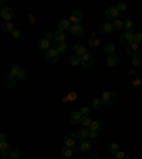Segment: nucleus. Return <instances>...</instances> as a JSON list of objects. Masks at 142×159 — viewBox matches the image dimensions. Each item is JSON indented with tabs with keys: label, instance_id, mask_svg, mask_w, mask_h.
Listing matches in <instances>:
<instances>
[{
	"label": "nucleus",
	"instance_id": "31",
	"mask_svg": "<svg viewBox=\"0 0 142 159\" xmlns=\"http://www.w3.org/2000/svg\"><path fill=\"white\" fill-rule=\"evenodd\" d=\"M9 156H10L11 159H19V156H20V151H19V149H10Z\"/></svg>",
	"mask_w": 142,
	"mask_h": 159
},
{
	"label": "nucleus",
	"instance_id": "44",
	"mask_svg": "<svg viewBox=\"0 0 142 159\" xmlns=\"http://www.w3.org/2000/svg\"><path fill=\"white\" fill-rule=\"evenodd\" d=\"M67 98H68V101H76L77 99V93H70L68 95H67Z\"/></svg>",
	"mask_w": 142,
	"mask_h": 159
},
{
	"label": "nucleus",
	"instance_id": "25",
	"mask_svg": "<svg viewBox=\"0 0 142 159\" xmlns=\"http://www.w3.org/2000/svg\"><path fill=\"white\" fill-rule=\"evenodd\" d=\"M115 44H112V43H108L105 46V53L108 54V56H111V54H115Z\"/></svg>",
	"mask_w": 142,
	"mask_h": 159
},
{
	"label": "nucleus",
	"instance_id": "29",
	"mask_svg": "<svg viewBox=\"0 0 142 159\" xmlns=\"http://www.w3.org/2000/svg\"><path fill=\"white\" fill-rule=\"evenodd\" d=\"M68 64H71V66H78L80 64V57H77V56L68 57Z\"/></svg>",
	"mask_w": 142,
	"mask_h": 159
},
{
	"label": "nucleus",
	"instance_id": "17",
	"mask_svg": "<svg viewBox=\"0 0 142 159\" xmlns=\"http://www.w3.org/2000/svg\"><path fill=\"white\" fill-rule=\"evenodd\" d=\"M37 47H39L40 50H43V51H47V50L50 48V41L46 39H40L39 41H37Z\"/></svg>",
	"mask_w": 142,
	"mask_h": 159
},
{
	"label": "nucleus",
	"instance_id": "34",
	"mask_svg": "<svg viewBox=\"0 0 142 159\" xmlns=\"http://www.w3.org/2000/svg\"><path fill=\"white\" fill-rule=\"evenodd\" d=\"M103 99H101V98H95V99H94V101H93V107H94V108H95V109H98V108H101V107H103Z\"/></svg>",
	"mask_w": 142,
	"mask_h": 159
},
{
	"label": "nucleus",
	"instance_id": "13",
	"mask_svg": "<svg viewBox=\"0 0 142 159\" xmlns=\"http://www.w3.org/2000/svg\"><path fill=\"white\" fill-rule=\"evenodd\" d=\"M128 78L131 80V83H132L134 85H138V84L142 83V81H139V75L136 74L135 70H129L128 71Z\"/></svg>",
	"mask_w": 142,
	"mask_h": 159
},
{
	"label": "nucleus",
	"instance_id": "49",
	"mask_svg": "<svg viewBox=\"0 0 142 159\" xmlns=\"http://www.w3.org/2000/svg\"><path fill=\"white\" fill-rule=\"evenodd\" d=\"M87 159H99V158H98V156L94 155V156H89V158H87Z\"/></svg>",
	"mask_w": 142,
	"mask_h": 159
},
{
	"label": "nucleus",
	"instance_id": "33",
	"mask_svg": "<svg viewBox=\"0 0 142 159\" xmlns=\"http://www.w3.org/2000/svg\"><path fill=\"white\" fill-rule=\"evenodd\" d=\"M67 48H68V47H67V44H66V43H60L58 46L56 47V50L58 51V53H66Z\"/></svg>",
	"mask_w": 142,
	"mask_h": 159
},
{
	"label": "nucleus",
	"instance_id": "10",
	"mask_svg": "<svg viewBox=\"0 0 142 159\" xmlns=\"http://www.w3.org/2000/svg\"><path fill=\"white\" fill-rule=\"evenodd\" d=\"M99 30H101V33L103 34H111L114 31L112 23H109V21H104V23H101V26H99Z\"/></svg>",
	"mask_w": 142,
	"mask_h": 159
},
{
	"label": "nucleus",
	"instance_id": "11",
	"mask_svg": "<svg viewBox=\"0 0 142 159\" xmlns=\"http://www.w3.org/2000/svg\"><path fill=\"white\" fill-rule=\"evenodd\" d=\"M68 30L71 31V34H74V36H83L84 34V29L81 24H71Z\"/></svg>",
	"mask_w": 142,
	"mask_h": 159
},
{
	"label": "nucleus",
	"instance_id": "39",
	"mask_svg": "<svg viewBox=\"0 0 142 159\" xmlns=\"http://www.w3.org/2000/svg\"><path fill=\"white\" fill-rule=\"evenodd\" d=\"M17 78L19 80H26L27 78V71L23 68H20L19 70V74H17Z\"/></svg>",
	"mask_w": 142,
	"mask_h": 159
},
{
	"label": "nucleus",
	"instance_id": "26",
	"mask_svg": "<svg viewBox=\"0 0 142 159\" xmlns=\"http://www.w3.org/2000/svg\"><path fill=\"white\" fill-rule=\"evenodd\" d=\"M74 153V151H73V148H63L61 149V155H63V158H70V156Z\"/></svg>",
	"mask_w": 142,
	"mask_h": 159
},
{
	"label": "nucleus",
	"instance_id": "35",
	"mask_svg": "<svg viewBox=\"0 0 142 159\" xmlns=\"http://www.w3.org/2000/svg\"><path fill=\"white\" fill-rule=\"evenodd\" d=\"M124 27L126 29V31H131V30H132V27H134L132 20H128V19H126L125 21H124Z\"/></svg>",
	"mask_w": 142,
	"mask_h": 159
},
{
	"label": "nucleus",
	"instance_id": "19",
	"mask_svg": "<svg viewBox=\"0 0 142 159\" xmlns=\"http://www.w3.org/2000/svg\"><path fill=\"white\" fill-rule=\"evenodd\" d=\"M67 39V34L64 33V31H57V33H54V40H56L57 43H64Z\"/></svg>",
	"mask_w": 142,
	"mask_h": 159
},
{
	"label": "nucleus",
	"instance_id": "41",
	"mask_svg": "<svg viewBox=\"0 0 142 159\" xmlns=\"http://www.w3.org/2000/svg\"><path fill=\"white\" fill-rule=\"evenodd\" d=\"M115 7H117V10H118V11H125V10H126V4L124 3V2H121V3H118Z\"/></svg>",
	"mask_w": 142,
	"mask_h": 159
},
{
	"label": "nucleus",
	"instance_id": "32",
	"mask_svg": "<svg viewBox=\"0 0 142 159\" xmlns=\"http://www.w3.org/2000/svg\"><path fill=\"white\" fill-rule=\"evenodd\" d=\"M80 115H81V118L83 116H89V108L88 107H81V109L78 111Z\"/></svg>",
	"mask_w": 142,
	"mask_h": 159
},
{
	"label": "nucleus",
	"instance_id": "23",
	"mask_svg": "<svg viewBox=\"0 0 142 159\" xmlns=\"http://www.w3.org/2000/svg\"><path fill=\"white\" fill-rule=\"evenodd\" d=\"M117 63H118V57H117L115 54H111V56H108V58H107V64H108L109 67L117 66Z\"/></svg>",
	"mask_w": 142,
	"mask_h": 159
},
{
	"label": "nucleus",
	"instance_id": "6",
	"mask_svg": "<svg viewBox=\"0 0 142 159\" xmlns=\"http://www.w3.org/2000/svg\"><path fill=\"white\" fill-rule=\"evenodd\" d=\"M118 10H117V7H108L105 11V16H107V20L108 21H115L117 19H118Z\"/></svg>",
	"mask_w": 142,
	"mask_h": 159
},
{
	"label": "nucleus",
	"instance_id": "27",
	"mask_svg": "<svg viewBox=\"0 0 142 159\" xmlns=\"http://www.w3.org/2000/svg\"><path fill=\"white\" fill-rule=\"evenodd\" d=\"M114 156H115V159H129L128 152H124V151H119V152H117Z\"/></svg>",
	"mask_w": 142,
	"mask_h": 159
},
{
	"label": "nucleus",
	"instance_id": "18",
	"mask_svg": "<svg viewBox=\"0 0 142 159\" xmlns=\"http://www.w3.org/2000/svg\"><path fill=\"white\" fill-rule=\"evenodd\" d=\"M78 149L81 151V152H88L89 149H91V142L89 141H81L80 142V145H78Z\"/></svg>",
	"mask_w": 142,
	"mask_h": 159
},
{
	"label": "nucleus",
	"instance_id": "45",
	"mask_svg": "<svg viewBox=\"0 0 142 159\" xmlns=\"http://www.w3.org/2000/svg\"><path fill=\"white\" fill-rule=\"evenodd\" d=\"M11 36H13L14 39H20L21 33H20V30H13V31H11Z\"/></svg>",
	"mask_w": 142,
	"mask_h": 159
},
{
	"label": "nucleus",
	"instance_id": "24",
	"mask_svg": "<svg viewBox=\"0 0 142 159\" xmlns=\"http://www.w3.org/2000/svg\"><path fill=\"white\" fill-rule=\"evenodd\" d=\"M2 30H3V31H6V33H11V31H13V23H11V21H6V23H3L2 24Z\"/></svg>",
	"mask_w": 142,
	"mask_h": 159
},
{
	"label": "nucleus",
	"instance_id": "5",
	"mask_svg": "<svg viewBox=\"0 0 142 159\" xmlns=\"http://www.w3.org/2000/svg\"><path fill=\"white\" fill-rule=\"evenodd\" d=\"M126 53L129 54V56L132 57H138L139 56V44H136V43H131V44H128L126 46Z\"/></svg>",
	"mask_w": 142,
	"mask_h": 159
},
{
	"label": "nucleus",
	"instance_id": "43",
	"mask_svg": "<svg viewBox=\"0 0 142 159\" xmlns=\"http://www.w3.org/2000/svg\"><path fill=\"white\" fill-rule=\"evenodd\" d=\"M141 63H142V61H141V58H139V57H134V58H132V66L134 67L141 66Z\"/></svg>",
	"mask_w": 142,
	"mask_h": 159
},
{
	"label": "nucleus",
	"instance_id": "50",
	"mask_svg": "<svg viewBox=\"0 0 142 159\" xmlns=\"http://www.w3.org/2000/svg\"><path fill=\"white\" fill-rule=\"evenodd\" d=\"M3 159H11V158H10L9 155H6V156H3Z\"/></svg>",
	"mask_w": 142,
	"mask_h": 159
},
{
	"label": "nucleus",
	"instance_id": "3",
	"mask_svg": "<svg viewBox=\"0 0 142 159\" xmlns=\"http://www.w3.org/2000/svg\"><path fill=\"white\" fill-rule=\"evenodd\" d=\"M47 60H48L50 63H57V61H58V58H60V53L58 51H57L56 48H51V47H50L48 50H47Z\"/></svg>",
	"mask_w": 142,
	"mask_h": 159
},
{
	"label": "nucleus",
	"instance_id": "15",
	"mask_svg": "<svg viewBox=\"0 0 142 159\" xmlns=\"http://www.w3.org/2000/svg\"><path fill=\"white\" fill-rule=\"evenodd\" d=\"M68 121H70V124H71V125H77V124L81 122V115H80L78 111H74V112H71Z\"/></svg>",
	"mask_w": 142,
	"mask_h": 159
},
{
	"label": "nucleus",
	"instance_id": "12",
	"mask_svg": "<svg viewBox=\"0 0 142 159\" xmlns=\"http://www.w3.org/2000/svg\"><path fill=\"white\" fill-rule=\"evenodd\" d=\"M3 83H4V85L6 87H9V88H13L14 85H16V78H14L13 75H11V74H6V75H4V80H3Z\"/></svg>",
	"mask_w": 142,
	"mask_h": 159
},
{
	"label": "nucleus",
	"instance_id": "9",
	"mask_svg": "<svg viewBox=\"0 0 142 159\" xmlns=\"http://www.w3.org/2000/svg\"><path fill=\"white\" fill-rule=\"evenodd\" d=\"M81 20H83V13H81L80 10H76V11H73L71 17H70V23L80 24V23H81Z\"/></svg>",
	"mask_w": 142,
	"mask_h": 159
},
{
	"label": "nucleus",
	"instance_id": "48",
	"mask_svg": "<svg viewBox=\"0 0 142 159\" xmlns=\"http://www.w3.org/2000/svg\"><path fill=\"white\" fill-rule=\"evenodd\" d=\"M29 21L30 24H34V16H29Z\"/></svg>",
	"mask_w": 142,
	"mask_h": 159
},
{
	"label": "nucleus",
	"instance_id": "20",
	"mask_svg": "<svg viewBox=\"0 0 142 159\" xmlns=\"http://www.w3.org/2000/svg\"><path fill=\"white\" fill-rule=\"evenodd\" d=\"M70 20L64 19V20H60V23H58V31H66V30L70 29Z\"/></svg>",
	"mask_w": 142,
	"mask_h": 159
},
{
	"label": "nucleus",
	"instance_id": "16",
	"mask_svg": "<svg viewBox=\"0 0 142 159\" xmlns=\"http://www.w3.org/2000/svg\"><path fill=\"white\" fill-rule=\"evenodd\" d=\"M88 128H89V131H95V132H98V131H101V129H103V121L95 119V121H93V122H91V125H89Z\"/></svg>",
	"mask_w": 142,
	"mask_h": 159
},
{
	"label": "nucleus",
	"instance_id": "38",
	"mask_svg": "<svg viewBox=\"0 0 142 159\" xmlns=\"http://www.w3.org/2000/svg\"><path fill=\"white\" fill-rule=\"evenodd\" d=\"M134 43L142 44V33H141V31H139V33H135V34H134Z\"/></svg>",
	"mask_w": 142,
	"mask_h": 159
},
{
	"label": "nucleus",
	"instance_id": "21",
	"mask_svg": "<svg viewBox=\"0 0 142 159\" xmlns=\"http://www.w3.org/2000/svg\"><path fill=\"white\" fill-rule=\"evenodd\" d=\"M88 132L89 131L87 128H81L78 132H77V138H78L80 141H85V139L88 138Z\"/></svg>",
	"mask_w": 142,
	"mask_h": 159
},
{
	"label": "nucleus",
	"instance_id": "47",
	"mask_svg": "<svg viewBox=\"0 0 142 159\" xmlns=\"http://www.w3.org/2000/svg\"><path fill=\"white\" fill-rule=\"evenodd\" d=\"M0 142H6V134L0 132Z\"/></svg>",
	"mask_w": 142,
	"mask_h": 159
},
{
	"label": "nucleus",
	"instance_id": "22",
	"mask_svg": "<svg viewBox=\"0 0 142 159\" xmlns=\"http://www.w3.org/2000/svg\"><path fill=\"white\" fill-rule=\"evenodd\" d=\"M10 152V146L7 142H0V156H6Z\"/></svg>",
	"mask_w": 142,
	"mask_h": 159
},
{
	"label": "nucleus",
	"instance_id": "42",
	"mask_svg": "<svg viewBox=\"0 0 142 159\" xmlns=\"http://www.w3.org/2000/svg\"><path fill=\"white\" fill-rule=\"evenodd\" d=\"M89 44H91V47H98L99 46V40L95 39V37H93V39H89Z\"/></svg>",
	"mask_w": 142,
	"mask_h": 159
},
{
	"label": "nucleus",
	"instance_id": "46",
	"mask_svg": "<svg viewBox=\"0 0 142 159\" xmlns=\"http://www.w3.org/2000/svg\"><path fill=\"white\" fill-rule=\"evenodd\" d=\"M46 40H51V39H54V33H51V31H46V37H44Z\"/></svg>",
	"mask_w": 142,
	"mask_h": 159
},
{
	"label": "nucleus",
	"instance_id": "51",
	"mask_svg": "<svg viewBox=\"0 0 142 159\" xmlns=\"http://www.w3.org/2000/svg\"><path fill=\"white\" fill-rule=\"evenodd\" d=\"M0 7H3V2L2 0H0Z\"/></svg>",
	"mask_w": 142,
	"mask_h": 159
},
{
	"label": "nucleus",
	"instance_id": "2",
	"mask_svg": "<svg viewBox=\"0 0 142 159\" xmlns=\"http://www.w3.org/2000/svg\"><path fill=\"white\" fill-rule=\"evenodd\" d=\"M0 16H2L3 20H6V21H11V19L14 17V10L11 7H3L2 11H0Z\"/></svg>",
	"mask_w": 142,
	"mask_h": 159
},
{
	"label": "nucleus",
	"instance_id": "40",
	"mask_svg": "<svg viewBox=\"0 0 142 159\" xmlns=\"http://www.w3.org/2000/svg\"><path fill=\"white\" fill-rule=\"evenodd\" d=\"M19 70H20V68L16 66V64H14V66L11 67V70H10V74H11V75L14 77V78H17V74H19Z\"/></svg>",
	"mask_w": 142,
	"mask_h": 159
},
{
	"label": "nucleus",
	"instance_id": "36",
	"mask_svg": "<svg viewBox=\"0 0 142 159\" xmlns=\"http://www.w3.org/2000/svg\"><path fill=\"white\" fill-rule=\"evenodd\" d=\"M109 152L114 153V155H115L117 152H119V145L118 143H111V145H109Z\"/></svg>",
	"mask_w": 142,
	"mask_h": 159
},
{
	"label": "nucleus",
	"instance_id": "14",
	"mask_svg": "<svg viewBox=\"0 0 142 159\" xmlns=\"http://www.w3.org/2000/svg\"><path fill=\"white\" fill-rule=\"evenodd\" d=\"M73 51H74V56L81 57V56H84V54L87 53V48L83 46V44H76V46L73 47Z\"/></svg>",
	"mask_w": 142,
	"mask_h": 159
},
{
	"label": "nucleus",
	"instance_id": "4",
	"mask_svg": "<svg viewBox=\"0 0 142 159\" xmlns=\"http://www.w3.org/2000/svg\"><path fill=\"white\" fill-rule=\"evenodd\" d=\"M104 104H114L117 99V95L112 93V91H104L103 97H101Z\"/></svg>",
	"mask_w": 142,
	"mask_h": 159
},
{
	"label": "nucleus",
	"instance_id": "30",
	"mask_svg": "<svg viewBox=\"0 0 142 159\" xmlns=\"http://www.w3.org/2000/svg\"><path fill=\"white\" fill-rule=\"evenodd\" d=\"M122 27H124V21H121L119 19H117L115 21L112 23V29H114V30H121Z\"/></svg>",
	"mask_w": 142,
	"mask_h": 159
},
{
	"label": "nucleus",
	"instance_id": "28",
	"mask_svg": "<svg viewBox=\"0 0 142 159\" xmlns=\"http://www.w3.org/2000/svg\"><path fill=\"white\" fill-rule=\"evenodd\" d=\"M91 122H93V121H91V118H89V116H83V118H81L83 128H88V126L91 125Z\"/></svg>",
	"mask_w": 142,
	"mask_h": 159
},
{
	"label": "nucleus",
	"instance_id": "7",
	"mask_svg": "<svg viewBox=\"0 0 142 159\" xmlns=\"http://www.w3.org/2000/svg\"><path fill=\"white\" fill-rule=\"evenodd\" d=\"M77 142V135L76 134H67L66 138H64V145L67 148H74Z\"/></svg>",
	"mask_w": 142,
	"mask_h": 159
},
{
	"label": "nucleus",
	"instance_id": "1",
	"mask_svg": "<svg viewBox=\"0 0 142 159\" xmlns=\"http://www.w3.org/2000/svg\"><path fill=\"white\" fill-rule=\"evenodd\" d=\"M80 64H83L85 68H93L94 67V57L91 54L85 53L84 56L80 57Z\"/></svg>",
	"mask_w": 142,
	"mask_h": 159
},
{
	"label": "nucleus",
	"instance_id": "8",
	"mask_svg": "<svg viewBox=\"0 0 142 159\" xmlns=\"http://www.w3.org/2000/svg\"><path fill=\"white\" fill-rule=\"evenodd\" d=\"M119 41L122 44H125V46L131 44L134 41V33L132 31H125V33H122L121 37H119Z\"/></svg>",
	"mask_w": 142,
	"mask_h": 159
},
{
	"label": "nucleus",
	"instance_id": "37",
	"mask_svg": "<svg viewBox=\"0 0 142 159\" xmlns=\"http://www.w3.org/2000/svg\"><path fill=\"white\" fill-rule=\"evenodd\" d=\"M97 138H98V134H97L95 131H89V132H88L89 142H94V141H97Z\"/></svg>",
	"mask_w": 142,
	"mask_h": 159
}]
</instances>
